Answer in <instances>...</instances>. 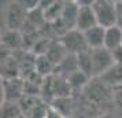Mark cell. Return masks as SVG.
Returning a JSON list of instances; mask_svg holds the SVG:
<instances>
[{"label":"cell","instance_id":"6da1fadb","mask_svg":"<svg viewBox=\"0 0 122 118\" xmlns=\"http://www.w3.org/2000/svg\"><path fill=\"white\" fill-rule=\"evenodd\" d=\"M93 11L97 19V25L102 28H111L115 26L118 22V10H117V1L111 0H95Z\"/></svg>","mask_w":122,"mask_h":118},{"label":"cell","instance_id":"7a4b0ae2","mask_svg":"<svg viewBox=\"0 0 122 118\" xmlns=\"http://www.w3.org/2000/svg\"><path fill=\"white\" fill-rule=\"evenodd\" d=\"M91 56H92L93 78L102 77L115 63L114 62V58H112V52L110 50H107L106 47L97 48V50H91Z\"/></svg>","mask_w":122,"mask_h":118},{"label":"cell","instance_id":"3957f363","mask_svg":"<svg viewBox=\"0 0 122 118\" xmlns=\"http://www.w3.org/2000/svg\"><path fill=\"white\" fill-rule=\"evenodd\" d=\"M59 41L63 44V47L66 48L67 52L71 54V55H78V54H81L84 51L89 50L84 33L77 30V29L69 30L66 34H63L59 39Z\"/></svg>","mask_w":122,"mask_h":118},{"label":"cell","instance_id":"277c9868","mask_svg":"<svg viewBox=\"0 0 122 118\" xmlns=\"http://www.w3.org/2000/svg\"><path fill=\"white\" fill-rule=\"evenodd\" d=\"M28 21V11L21 3H11L6 11V26L8 30H18Z\"/></svg>","mask_w":122,"mask_h":118},{"label":"cell","instance_id":"5b68a950","mask_svg":"<svg viewBox=\"0 0 122 118\" xmlns=\"http://www.w3.org/2000/svg\"><path fill=\"white\" fill-rule=\"evenodd\" d=\"M1 93H3V102H17L18 103L25 95V81L21 78L3 80Z\"/></svg>","mask_w":122,"mask_h":118},{"label":"cell","instance_id":"8992f818","mask_svg":"<svg viewBox=\"0 0 122 118\" xmlns=\"http://www.w3.org/2000/svg\"><path fill=\"white\" fill-rule=\"evenodd\" d=\"M95 26H97V19H96L92 4L91 6H80L76 29L80 30V32H82V33H85L86 30L95 28Z\"/></svg>","mask_w":122,"mask_h":118},{"label":"cell","instance_id":"52a82bcc","mask_svg":"<svg viewBox=\"0 0 122 118\" xmlns=\"http://www.w3.org/2000/svg\"><path fill=\"white\" fill-rule=\"evenodd\" d=\"M78 11H80V6L77 4V1H65V7H63V11H62L61 21L66 26L67 30L76 29Z\"/></svg>","mask_w":122,"mask_h":118},{"label":"cell","instance_id":"ba28073f","mask_svg":"<svg viewBox=\"0 0 122 118\" xmlns=\"http://www.w3.org/2000/svg\"><path fill=\"white\" fill-rule=\"evenodd\" d=\"M85 40L88 44L89 50H97V48H103L104 47V39H106V28L102 26H95V28L86 30L85 33Z\"/></svg>","mask_w":122,"mask_h":118},{"label":"cell","instance_id":"9c48e42d","mask_svg":"<svg viewBox=\"0 0 122 118\" xmlns=\"http://www.w3.org/2000/svg\"><path fill=\"white\" fill-rule=\"evenodd\" d=\"M50 106L54 110H56L59 114H62L65 118H71L73 114H74V108H76V104H74V100H73L71 96L58 97V99L51 102Z\"/></svg>","mask_w":122,"mask_h":118},{"label":"cell","instance_id":"30bf717a","mask_svg":"<svg viewBox=\"0 0 122 118\" xmlns=\"http://www.w3.org/2000/svg\"><path fill=\"white\" fill-rule=\"evenodd\" d=\"M104 47L110 51H114L122 47V29L118 25L106 29Z\"/></svg>","mask_w":122,"mask_h":118},{"label":"cell","instance_id":"8fae6325","mask_svg":"<svg viewBox=\"0 0 122 118\" xmlns=\"http://www.w3.org/2000/svg\"><path fill=\"white\" fill-rule=\"evenodd\" d=\"M106 85H108L110 88L122 85V65L121 63H114V66L107 70L102 77H99Z\"/></svg>","mask_w":122,"mask_h":118},{"label":"cell","instance_id":"7c38bea8","mask_svg":"<svg viewBox=\"0 0 122 118\" xmlns=\"http://www.w3.org/2000/svg\"><path fill=\"white\" fill-rule=\"evenodd\" d=\"M44 11V18L47 22L54 23L59 21L62 17V11L65 7V1H48L47 6H41Z\"/></svg>","mask_w":122,"mask_h":118},{"label":"cell","instance_id":"4fadbf2b","mask_svg":"<svg viewBox=\"0 0 122 118\" xmlns=\"http://www.w3.org/2000/svg\"><path fill=\"white\" fill-rule=\"evenodd\" d=\"M67 81H69V84L71 87V91L73 92H82L88 84L92 81V77H89L88 74H85L84 72L81 70H76L74 73H71L69 77H67Z\"/></svg>","mask_w":122,"mask_h":118},{"label":"cell","instance_id":"5bb4252c","mask_svg":"<svg viewBox=\"0 0 122 118\" xmlns=\"http://www.w3.org/2000/svg\"><path fill=\"white\" fill-rule=\"evenodd\" d=\"M56 66L47 55H37L36 56V73L41 77H50L56 73Z\"/></svg>","mask_w":122,"mask_h":118},{"label":"cell","instance_id":"9a60e30c","mask_svg":"<svg viewBox=\"0 0 122 118\" xmlns=\"http://www.w3.org/2000/svg\"><path fill=\"white\" fill-rule=\"evenodd\" d=\"M45 55L48 56L51 61L54 62V65L58 67V66L66 59V56L69 55V52H67L66 48L63 47V44L58 40V41H52V43H51L50 48H48V51H47Z\"/></svg>","mask_w":122,"mask_h":118},{"label":"cell","instance_id":"2e32d148","mask_svg":"<svg viewBox=\"0 0 122 118\" xmlns=\"http://www.w3.org/2000/svg\"><path fill=\"white\" fill-rule=\"evenodd\" d=\"M22 43L23 40L21 39V34H19L18 30H8L7 29L4 32V34L1 36V47L10 50L11 52L19 50Z\"/></svg>","mask_w":122,"mask_h":118},{"label":"cell","instance_id":"e0dca14e","mask_svg":"<svg viewBox=\"0 0 122 118\" xmlns=\"http://www.w3.org/2000/svg\"><path fill=\"white\" fill-rule=\"evenodd\" d=\"M77 65L78 70L88 74L89 77L93 78V67H92V56H91V50L84 51L77 55Z\"/></svg>","mask_w":122,"mask_h":118},{"label":"cell","instance_id":"ac0fdd59","mask_svg":"<svg viewBox=\"0 0 122 118\" xmlns=\"http://www.w3.org/2000/svg\"><path fill=\"white\" fill-rule=\"evenodd\" d=\"M22 110L17 102H3L1 103V118H19Z\"/></svg>","mask_w":122,"mask_h":118},{"label":"cell","instance_id":"d6986e66","mask_svg":"<svg viewBox=\"0 0 122 118\" xmlns=\"http://www.w3.org/2000/svg\"><path fill=\"white\" fill-rule=\"evenodd\" d=\"M112 93V107H115L118 111L122 113V85L111 88Z\"/></svg>","mask_w":122,"mask_h":118},{"label":"cell","instance_id":"ffe728a7","mask_svg":"<svg viewBox=\"0 0 122 118\" xmlns=\"http://www.w3.org/2000/svg\"><path fill=\"white\" fill-rule=\"evenodd\" d=\"M112 52V58H114V62L115 63H121L122 65V47L117 48V50L111 51Z\"/></svg>","mask_w":122,"mask_h":118},{"label":"cell","instance_id":"44dd1931","mask_svg":"<svg viewBox=\"0 0 122 118\" xmlns=\"http://www.w3.org/2000/svg\"><path fill=\"white\" fill-rule=\"evenodd\" d=\"M45 118H65V117H63L62 114H59L56 110H54V108L48 104V110H47V115H45Z\"/></svg>","mask_w":122,"mask_h":118},{"label":"cell","instance_id":"7402d4cb","mask_svg":"<svg viewBox=\"0 0 122 118\" xmlns=\"http://www.w3.org/2000/svg\"><path fill=\"white\" fill-rule=\"evenodd\" d=\"M96 118H114V115L111 113H104V114H102V115H99V117H96Z\"/></svg>","mask_w":122,"mask_h":118}]
</instances>
